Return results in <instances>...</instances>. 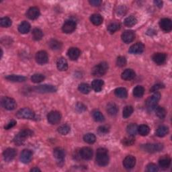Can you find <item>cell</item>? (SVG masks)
Wrapping results in <instances>:
<instances>
[{
    "label": "cell",
    "mask_w": 172,
    "mask_h": 172,
    "mask_svg": "<svg viewBox=\"0 0 172 172\" xmlns=\"http://www.w3.org/2000/svg\"><path fill=\"white\" fill-rule=\"evenodd\" d=\"M96 160L97 163L100 166H106L109 163V156L107 149L100 148L97 150Z\"/></svg>",
    "instance_id": "6da1fadb"
},
{
    "label": "cell",
    "mask_w": 172,
    "mask_h": 172,
    "mask_svg": "<svg viewBox=\"0 0 172 172\" xmlns=\"http://www.w3.org/2000/svg\"><path fill=\"white\" fill-rule=\"evenodd\" d=\"M33 133L29 129H24L21 130L19 133H18L15 138H14V143L17 145H21L24 143L25 139L26 138L32 136Z\"/></svg>",
    "instance_id": "7a4b0ae2"
},
{
    "label": "cell",
    "mask_w": 172,
    "mask_h": 172,
    "mask_svg": "<svg viewBox=\"0 0 172 172\" xmlns=\"http://www.w3.org/2000/svg\"><path fill=\"white\" fill-rule=\"evenodd\" d=\"M108 69V65L106 62H102V63H99L98 65L95 66L93 68L91 74L94 76L97 77H101L104 75L107 72Z\"/></svg>",
    "instance_id": "3957f363"
},
{
    "label": "cell",
    "mask_w": 172,
    "mask_h": 172,
    "mask_svg": "<svg viewBox=\"0 0 172 172\" xmlns=\"http://www.w3.org/2000/svg\"><path fill=\"white\" fill-rule=\"evenodd\" d=\"M161 98V94L159 93H155L149 97L146 101V106L149 111H152L157 107V104L158 103Z\"/></svg>",
    "instance_id": "277c9868"
},
{
    "label": "cell",
    "mask_w": 172,
    "mask_h": 172,
    "mask_svg": "<svg viewBox=\"0 0 172 172\" xmlns=\"http://www.w3.org/2000/svg\"><path fill=\"white\" fill-rule=\"evenodd\" d=\"M142 151L148 153H156L159 152L163 149V146L162 144L160 143H148L145 145H142L141 147Z\"/></svg>",
    "instance_id": "5b68a950"
},
{
    "label": "cell",
    "mask_w": 172,
    "mask_h": 172,
    "mask_svg": "<svg viewBox=\"0 0 172 172\" xmlns=\"http://www.w3.org/2000/svg\"><path fill=\"white\" fill-rule=\"evenodd\" d=\"M16 116L18 118H22V119H34L35 117L34 112L32 110L25 108L20 109L16 113Z\"/></svg>",
    "instance_id": "8992f818"
},
{
    "label": "cell",
    "mask_w": 172,
    "mask_h": 172,
    "mask_svg": "<svg viewBox=\"0 0 172 172\" xmlns=\"http://www.w3.org/2000/svg\"><path fill=\"white\" fill-rule=\"evenodd\" d=\"M2 105L6 110H13L16 108V102L14 99L9 97H3L2 99Z\"/></svg>",
    "instance_id": "52a82bcc"
},
{
    "label": "cell",
    "mask_w": 172,
    "mask_h": 172,
    "mask_svg": "<svg viewBox=\"0 0 172 172\" xmlns=\"http://www.w3.org/2000/svg\"><path fill=\"white\" fill-rule=\"evenodd\" d=\"M77 26V24L74 20H68L65 22L62 27V30L66 34H70L74 32Z\"/></svg>",
    "instance_id": "ba28073f"
},
{
    "label": "cell",
    "mask_w": 172,
    "mask_h": 172,
    "mask_svg": "<svg viewBox=\"0 0 172 172\" xmlns=\"http://www.w3.org/2000/svg\"><path fill=\"white\" fill-rule=\"evenodd\" d=\"M34 90L38 93H53L57 91V87L52 85H41L34 87Z\"/></svg>",
    "instance_id": "9c48e42d"
},
{
    "label": "cell",
    "mask_w": 172,
    "mask_h": 172,
    "mask_svg": "<svg viewBox=\"0 0 172 172\" xmlns=\"http://www.w3.org/2000/svg\"><path fill=\"white\" fill-rule=\"evenodd\" d=\"M61 115L57 111H52L49 113L47 115V120L48 122L51 124H57L61 121Z\"/></svg>",
    "instance_id": "30bf717a"
},
{
    "label": "cell",
    "mask_w": 172,
    "mask_h": 172,
    "mask_svg": "<svg viewBox=\"0 0 172 172\" xmlns=\"http://www.w3.org/2000/svg\"><path fill=\"white\" fill-rule=\"evenodd\" d=\"M36 61L40 65H44L48 63L49 57L48 54L44 50H41L36 54Z\"/></svg>",
    "instance_id": "8fae6325"
},
{
    "label": "cell",
    "mask_w": 172,
    "mask_h": 172,
    "mask_svg": "<svg viewBox=\"0 0 172 172\" xmlns=\"http://www.w3.org/2000/svg\"><path fill=\"white\" fill-rule=\"evenodd\" d=\"M16 155V151L14 149L8 148L6 149L3 153V159L7 162H10L12 161Z\"/></svg>",
    "instance_id": "7c38bea8"
},
{
    "label": "cell",
    "mask_w": 172,
    "mask_h": 172,
    "mask_svg": "<svg viewBox=\"0 0 172 172\" xmlns=\"http://www.w3.org/2000/svg\"><path fill=\"white\" fill-rule=\"evenodd\" d=\"M121 38L124 42H125L126 44L130 43L131 42H133L134 40L135 34L134 31L133 30H126L122 34Z\"/></svg>",
    "instance_id": "4fadbf2b"
},
{
    "label": "cell",
    "mask_w": 172,
    "mask_h": 172,
    "mask_svg": "<svg viewBox=\"0 0 172 172\" xmlns=\"http://www.w3.org/2000/svg\"><path fill=\"white\" fill-rule=\"evenodd\" d=\"M136 164V159L135 157L129 155L125 157V159L123 161V166L127 170H130L133 168Z\"/></svg>",
    "instance_id": "5bb4252c"
},
{
    "label": "cell",
    "mask_w": 172,
    "mask_h": 172,
    "mask_svg": "<svg viewBox=\"0 0 172 172\" xmlns=\"http://www.w3.org/2000/svg\"><path fill=\"white\" fill-rule=\"evenodd\" d=\"M145 49V46L141 42H137L134 45H132L130 49H129V53L131 54H141L144 51Z\"/></svg>",
    "instance_id": "9a60e30c"
},
{
    "label": "cell",
    "mask_w": 172,
    "mask_h": 172,
    "mask_svg": "<svg viewBox=\"0 0 172 172\" xmlns=\"http://www.w3.org/2000/svg\"><path fill=\"white\" fill-rule=\"evenodd\" d=\"M32 159V152L29 149H24L20 154V161L23 163H28Z\"/></svg>",
    "instance_id": "2e32d148"
},
{
    "label": "cell",
    "mask_w": 172,
    "mask_h": 172,
    "mask_svg": "<svg viewBox=\"0 0 172 172\" xmlns=\"http://www.w3.org/2000/svg\"><path fill=\"white\" fill-rule=\"evenodd\" d=\"M159 26L163 30L166 32L171 31L172 29L171 20L169 18H163L159 22Z\"/></svg>",
    "instance_id": "e0dca14e"
},
{
    "label": "cell",
    "mask_w": 172,
    "mask_h": 172,
    "mask_svg": "<svg viewBox=\"0 0 172 172\" xmlns=\"http://www.w3.org/2000/svg\"><path fill=\"white\" fill-rule=\"evenodd\" d=\"M40 16V10L36 7H32L29 9L26 12V16L30 20H36Z\"/></svg>",
    "instance_id": "ac0fdd59"
},
{
    "label": "cell",
    "mask_w": 172,
    "mask_h": 172,
    "mask_svg": "<svg viewBox=\"0 0 172 172\" xmlns=\"http://www.w3.org/2000/svg\"><path fill=\"white\" fill-rule=\"evenodd\" d=\"M80 155L85 160H90L92 158L93 151L90 147H83L80 150Z\"/></svg>",
    "instance_id": "d6986e66"
},
{
    "label": "cell",
    "mask_w": 172,
    "mask_h": 172,
    "mask_svg": "<svg viewBox=\"0 0 172 172\" xmlns=\"http://www.w3.org/2000/svg\"><path fill=\"white\" fill-rule=\"evenodd\" d=\"M53 155L55 159L58 162H63L65 157V150L61 147H57L54 149Z\"/></svg>",
    "instance_id": "ffe728a7"
},
{
    "label": "cell",
    "mask_w": 172,
    "mask_h": 172,
    "mask_svg": "<svg viewBox=\"0 0 172 172\" xmlns=\"http://www.w3.org/2000/svg\"><path fill=\"white\" fill-rule=\"evenodd\" d=\"M80 54H81V51L79 50V49L75 48V47L70 48L68 50V52H67L69 58L73 61L78 59L79 57L80 56Z\"/></svg>",
    "instance_id": "44dd1931"
},
{
    "label": "cell",
    "mask_w": 172,
    "mask_h": 172,
    "mask_svg": "<svg viewBox=\"0 0 172 172\" xmlns=\"http://www.w3.org/2000/svg\"><path fill=\"white\" fill-rule=\"evenodd\" d=\"M153 61L157 65H162L166 61V54L162 53H157L153 56Z\"/></svg>",
    "instance_id": "7402d4cb"
},
{
    "label": "cell",
    "mask_w": 172,
    "mask_h": 172,
    "mask_svg": "<svg viewBox=\"0 0 172 172\" xmlns=\"http://www.w3.org/2000/svg\"><path fill=\"white\" fill-rule=\"evenodd\" d=\"M135 77V73L133 69H128L125 71L122 72L121 75V78L122 79L126 80V81H130V80L133 79Z\"/></svg>",
    "instance_id": "603a6c76"
},
{
    "label": "cell",
    "mask_w": 172,
    "mask_h": 172,
    "mask_svg": "<svg viewBox=\"0 0 172 172\" xmlns=\"http://www.w3.org/2000/svg\"><path fill=\"white\" fill-rule=\"evenodd\" d=\"M57 67L58 70L61 71H66L68 68L67 61L64 58H58L57 62Z\"/></svg>",
    "instance_id": "cb8c5ba5"
},
{
    "label": "cell",
    "mask_w": 172,
    "mask_h": 172,
    "mask_svg": "<svg viewBox=\"0 0 172 172\" xmlns=\"http://www.w3.org/2000/svg\"><path fill=\"white\" fill-rule=\"evenodd\" d=\"M104 82L101 79H95L91 83V87L92 89L96 91V92H100V91L102 90V87L104 86Z\"/></svg>",
    "instance_id": "d4e9b609"
},
{
    "label": "cell",
    "mask_w": 172,
    "mask_h": 172,
    "mask_svg": "<svg viewBox=\"0 0 172 172\" xmlns=\"http://www.w3.org/2000/svg\"><path fill=\"white\" fill-rule=\"evenodd\" d=\"M6 79L12 82H24L26 80V78L24 76L16 75H10L6 77Z\"/></svg>",
    "instance_id": "484cf974"
},
{
    "label": "cell",
    "mask_w": 172,
    "mask_h": 172,
    "mask_svg": "<svg viewBox=\"0 0 172 172\" xmlns=\"http://www.w3.org/2000/svg\"><path fill=\"white\" fill-rule=\"evenodd\" d=\"M30 30V25L28 22L24 21L18 26V30L21 34H27Z\"/></svg>",
    "instance_id": "4316f807"
},
{
    "label": "cell",
    "mask_w": 172,
    "mask_h": 172,
    "mask_svg": "<svg viewBox=\"0 0 172 172\" xmlns=\"http://www.w3.org/2000/svg\"><path fill=\"white\" fill-rule=\"evenodd\" d=\"M171 164V159L168 156L163 157L159 160V166L163 168V169H167L170 167Z\"/></svg>",
    "instance_id": "83f0119b"
},
{
    "label": "cell",
    "mask_w": 172,
    "mask_h": 172,
    "mask_svg": "<svg viewBox=\"0 0 172 172\" xmlns=\"http://www.w3.org/2000/svg\"><path fill=\"white\" fill-rule=\"evenodd\" d=\"M107 112L110 116H116L118 112V108L114 103H110L107 106Z\"/></svg>",
    "instance_id": "f1b7e54d"
},
{
    "label": "cell",
    "mask_w": 172,
    "mask_h": 172,
    "mask_svg": "<svg viewBox=\"0 0 172 172\" xmlns=\"http://www.w3.org/2000/svg\"><path fill=\"white\" fill-rule=\"evenodd\" d=\"M90 20L91 23L96 26H99L103 22V18L100 14H93L90 18Z\"/></svg>",
    "instance_id": "f546056e"
},
{
    "label": "cell",
    "mask_w": 172,
    "mask_h": 172,
    "mask_svg": "<svg viewBox=\"0 0 172 172\" xmlns=\"http://www.w3.org/2000/svg\"><path fill=\"white\" fill-rule=\"evenodd\" d=\"M126 131L130 136H135L138 132V126L136 124H130L128 125L126 128Z\"/></svg>",
    "instance_id": "4dcf8cb0"
},
{
    "label": "cell",
    "mask_w": 172,
    "mask_h": 172,
    "mask_svg": "<svg viewBox=\"0 0 172 172\" xmlns=\"http://www.w3.org/2000/svg\"><path fill=\"white\" fill-rule=\"evenodd\" d=\"M169 133V129L166 126H160L157 129L156 134L159 137H163Z\"/></svg>",
    "instance_id": "1f68e13d"
},
{
    "label": "cell",
    "mask_w": 172,
    "mask_h": 172,
    "mask_svg": "<svg viewBox=\"0 0 172 172\" xmlns=\"http://www.w3.org/2000/svg\"><path fill=\"white\" fill-rule=\"evenodd\" d=\"M114 94L119 98H126L128 96L127 90L125 88H124V87L116 88L114 91Z\"/></svg>",
    "instance_id": "d6a6232c"
},
{
    "label": "cell",
    "mask_w": 172,
    "mask_h": 172,
    "mask_svg": "<svg viewBox=\"0 0 172 172\" xmlns=\"http://www.w3.org/2000/svg\"><path fill=\"white\" fill-rule=\"evenodd\" d=\"M137 22V18L133 16H130L129 17H127L125 20H124V25L126 26H133Z\"/></svg>",
    "instance_id": "836d02e7"
},
{
    "label": "cell",
    "mask_w": 172,
    "mask_h": 172,
    "mask_svg": "<svg viewBox=\"0 0 172 172\" xmlns=\"http://www.w3.org/2000/svg\"><path fill=\"white\" fill-rule=\"evenodd\" d=\"M145 92V89L143 87L141 86H137L133 90V95L136 98H141L143 96Z\"/></svg>",
    "instance_id": "e575fe53"
},
{
    "label": "cell",
    "mask_w": 172,
    "mask_h": 172,
    "mask_svg": "<svg viewBox=\"0 0 172 172\" xmlns=\"http://www.w3.org/2000/svg\"><path fill=\"white\" fill-rule=\"evenodd\" d=\"M150 132V128L146 125V124H142L140 126L138 127V133L141 136H147Z\"/></svg>",
    "instance_id": "d590c367"
},
{
    "label": "cell",
    "mask_w": 172,
    "mask_h": 172,
    "mask_svg": "<svg viewBox=\"0 0 172 172\" xmlns=\"http://www.w3.org/2000/svg\"><path fill=\"white\" fill-rule=\"evenodd\" d=\"M32 37L35 41H40L43 37V33L41 29L39 28H34L32 30Z\"/></svg>",
    "instance_id": "8d00e7d4"
},
{
    "label": "cell",
    "mask_w": 172,
    "mask_h": 172,
    "mask_svg": "<svg viewBox=\"0 0 172 172\" xmlns=\"http://www.w3.org/2000/svg\"><path fill=\"white\" fill-rule=\"evenodd\" d=\"M83 140H84V141L86 142L87 143L93 144L95 142H96V138L94 134L87 133L83 136Z\"/></svg>",
    "instance_id": "74e56055"
},
{
    "label": "cell",
    "mask_w": 172,
    "mask_h": 172,
    "mask_svg": "<svg viewBox=\"0 0 172 172\" xmlns=\"http://www.w3.org/2000/svg\"><path fill=\"white\" fill-rule=\"evenodd\" d=\"M120 27V24L118 22H112L108 26L107 30L110 33V34H113V33H114L116 31L119 30Z\"/></svg>",
    "instance_id": "f35d334b"
},
{
    "label": "cell",
    "mask_w": 172,
    "mask_h": 172,
    "mask_svg": "<svg viewBox=\"0 0 172 172\" xmlns=\"http://www.w3.org/2000/svg\"><path fill=\"white\" fill-rule=\"evenodd\" d=\"M12 20L8 17L2 18H1V20H0V25H1L2 27L8 28L12 26Z\"/></svg>",
    "instance_id": "ab89813d"
},
{
    "label": "cell",
    "mask_w": 172,
    "mask_h": 172,
    "mask_svg": "<svg viewBox=\"0 0 172 172\" xmlns=\"http://www.w3.org/2000/svg\"><path fill=\"white\" fill-rule=\"evenodd\" d=\"M155 114L157 116V117H159L161 119H163L166 116V110H165L164 108L163 107H156L155 108Z\"/></svg>",
    "instance_id": "60d3db41"
},
{
    "label": "cell",
    "mask_w": 172,
    "mask_h": 172,
    "mask_svg": "<svg viewBox=\"0 0 172 172\" xmlns=\"http://www.w3.org/2000/svg\"><path fill=\"white\" fill-rule=\"evenodd\" d=\"M49 45L50 48L53 50H59L62 46V44L57 40H51Z\"/></svg>",
    "instance_id": "b9f144b4"
},
{
    "label": "cell",
    "mask_w": 172,
    "mask_h": 172,
    "mask_svg": "<svg viewBox=\"0 0 172 172\" xmlns=\"http://www.w3.org/2000/svg\"><path fill=\"white\" fill-rule=\"evenodd\" d=\"M92 116L94 120L97 122H103L104 120V115L98 110H94L92 112Z\"/></svg>",
    "instance_id": "7bdbcfd3"
},
{
    "label": "cell",
    "mask_w": 172,
    "mask_h": 172,
    "mask_svg": "<svg viewBox=\"0 0 172 172\" xmlns=\"http://www.w3.org/2000/svg\"><path fill=\"white\" fill-rule=\"evenodd\" d=\"M133 112V108L131 106H127L124 108L122 112V116L124 118H127L131 116Z\"/></svg>",
    "instance_id": "ee69618b"
},
{
    "label": "cell",
    "mask_w": 172,
    "mask_h": 172,
    "mask_svg": "<svg viewBox=\"0 0 172 172\" xmlns=\"http://www.w3.org/2000/svg\"><path fill=\"white\" fill-rule=\"evenodd\" d=\"M70 126L67 125V124H63V125H61L58 127L57 130L61 134L66 135L70 132Z\"/></svg>",
    "instance_id": "f6af8a7d"
},
{
    "label": "cell",
    "mask_w": 172,
    "mask_h": 172,
    "mask_svg": "<svg viewBox=\"0 0 172 172\" xmlns=\"http://www.w3.org/2000/svg\"><path fill=\"white\" fill-rule=\"evenodd\" d=\"M78 89L79 90V91H81L82 94H87L90 93V86L87 83H81L79 84Z\"/></svg>",
    "instance_id": "bcb514c9"
},
{
    "label": "cell",
    "mask_w": 172,
    "mask_h": 172,
    "mask_svg": "<svg viewBox=\"0 0 172 172\" xmlns=\"http://www.w3.org/2000/svg\"><path fill=\"white\" fill-rule=\"evenodd\" d=\"M45 79V76H44L42 74H34L31 77L32 82L35 83L42 82Z\"/></svg>",
    "instance_id": "7dc6e473"
},
{
    "label": "cell",
    "mask_w": 172,
    "mask_h": 172,
    "mask_svg": "<svg viewBox=\"0 0 172 172\" xmlns=\"http://www.w3.org/2000/svg\"><path fill=\"white\" fill-rule=\"evenodd\" d=\"M134 142V138L133 136H130L129 137H125L123 138L122 143L126 146H130L133 145Z\"/></svg>",
    "instance_id": "c3c4849f"
},
{
    "label": "cell",
    "mask_w": 172,
    "mask_h": 172,
    "mask_svg": "<svg viewBox=\"0 0 172 172\" xmlns=\"http://www.w3.org/2000/svg\"><path fill=\"white\" fill-rule=\"evenodd\" d=\"M126 64V59L124 57H118L116 59V65L118 67H124Z\"/></svg>",
    "instance_id": "681fc988"
},
{
    "label": "cell",
    "mask_w": 172,
    "mask_h": 172,
    "mask_svg": "<svg viewBox=\"0 0 172 172\" xmlns=\"http://www.w3.org/2000/svg\"><path fill=\"white\" fill-rule=\"evenodd\" d=\"M158 170V167L154 163H149L147 166V171L149 172H157Z\"/></svg>",
    "instance_id": "f907efd6"
},
{
    "label": "cell",
    "mask_w": 172,
    "mask_h": 172,
    "mask_svg": "<svg viewBox=\"0 0 172 172\" xmlns=\"http://www.w3.org/2000/svg\"><path fill=\"white\" fill-rule=\"evenodd\" d=\"M76 110L79 112H83L86 110V107L82 103H78L76 105Z\"/></svg>",
    "instance_id": "816d5d0a"
},
{
    "label": "cell",
    "mask_w": 172,
    "mask_h": 172,
    "mask_svg": "<svg viewBox=\"0 0 172 172\" xmlns=\"http://www.w3.org/2000/svg\"><path fill=\"white\" fill-rule=\"evenodd\" d=\"M108 128H107L106 126H100L98 128V132H99V133H100V134H106L107 133H108Z\"/></svg>",
    "instance_id": "f5cc1de1"
},
{
    "label": "cell",
    "mask_w": 172,
    "mask_h": 172,
    "mask_svg": "<svg viewBox=\"0 0 172 172\" xmlns=\"http://www.w3.org/2000/svg\"><path fill=\"white\" fill-rule=\"evenodd\" d=\"M16 124V122L15 121V120H11V121L8 124H7L6 126H5V129L9 130L10 129H12V128L15 126Z\"/></svg>",
    "instance_id": "db71d44e"
},
{
    "label": "cell",
    "mask_w": 172,
    "mask_h": 172,
    "mask_svg": "<svg viewBox=\"0 0 172 172\" xmlns=\"http://www.w3.org/2000/svg\"><path fill=\"white\" fill-rule=\"evenodd\" d=\"M162 87H163V86L162 85V84H156V85H154L152 87H151V92H154V91H157V90H159V89L161 88H162Z\"/></svg>",
    "instance_id": "11a10c76"
},
{
    "label": "cell",
    "mask_w": 172,
    "mask_h": 172,
    "mask_svg": "<svg viewBox=\"0 0 172 172\" xmlns=\"http://www.w3.org/2000/svg\"><path fill=\"white\" fill-rule=\"evenodd\" d=\"M90 3L91 6L96 7L101 5L102 1H100V0H91V1H90Z\"/></svg>",
    "instance_id": "9f6ffc18"
},
{
    "label": "cell",
    "mask_w": 172,
    "mask_h": 172,
    "mask_svg": "<svg viewBox=\"0 0 172 172\" xmlns=\"http://www.w3.org/2000/svg\"><path fill=\"white\" fill-rule=\"evenodd\" d=\"M154 4L158 7V8H162V6H163V2L162 1H158V0H156V1L154 2Z\"/></svg>",
    "instance_id": "6f0895ef"
},
{
    "label": "cell",
    "mask_w": 172,
    "mask_h": 172,
    "mask_svg": "<svg viewBox=\"0 0 172 172\" xmlns=\"http://www.w3.org/2000/svg\"><path fill=\"white\" fill-rule=\"evenodd\" d=\"M30 171H41V170L38 169V167H34V168H32Z\"/></svg>",
    "instance_id": "680465c9"
}]
</instances>
